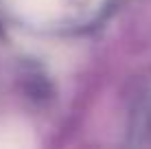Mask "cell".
I'll list each match as a JSON object with an SVG mask.
<instances>
[{
  "label": "cell",
  "mask_w": 151,
  "mask_h": 149,
  "mask_svg": "<svg viewBox=\"0 0 151 149\" xmlns=\"http://www.w3.org/2000/svg\"><path fill=\"white\" fill-rule=\"evenodd\" d=\"M118 0H4L13 18L42 29H86L101 20Z\"/></svg>",
  "instance_id": "obj_1"
},
{
  "label": "cell",
  "mask_w": 151,
  "mask_h": 149,
  "mask_svg": "<svg viewBox=\"0 0 151 149\" xmlns=\"http://www.w3.org/2000/svg\"><path fill=\"white\" fill-rule=\"evenodd\" d=\"M132 136L136 145H151V79L140 90L132 112Z\"/></svg>",
  "instance_id": "obj_2"
}]
</instances>
